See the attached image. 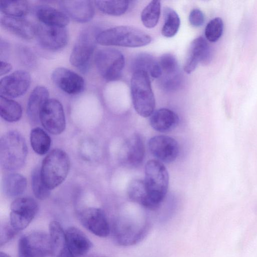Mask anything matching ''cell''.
Here are the masks:
<instances>
[{
  "instance_id": "cell-1",
  "label": "cell",
  "mask_w": 257,
  "mask_h": 257,
  "mask_svg": "<svg viewBox=\"0 0 257 257\" xmlns=\"http://www.w3.org/2000/svg\"><path fill=\"white\" fill-rule=\"evenodd\" d=\"M151 37L139 29L128 26H120L99 33L97 43L104 46L140 47L151 43Z\"/></svg>"
},
{
  "instance_id": "cell-2",
  "label": "cell",
  "mask_w": 257,
  "mask_h": 257,
  "mask_svg": "<svg viewBox=\"0 0 257 257\" xmlns=\"http://www.w3.org/2000/svg\"><path fill=\"white\" fill-rule=\"evenodd\" d=\"M144 181L149 198L150 209H155L165 198L168 189L169 174L164 164L156 159L148 161Z\"/></svg>"
},
{
  "instance_id": "cell-3",
  "label": "cell",
  "mask_w": 257,
  "mask_h": 257,
  "mask_svg": "<svg viewBox=\"0 0 257 257\" xmlns=\"http://www.w3.org/2000/svg\"><path fill=\"white\" fill-rule=\"evenodd\" d=\"M28 154V149L23 137L16 131H10L0 140V164L7 171L21 168Z\"/></svg>"
},
{
  "instance_id": "cell-4",
  "label": "cell",
  "mask_w": 257,
  "mask_h": 257,
  "mask_svg": "<svg viewBox=\"0 0 257 257\" xmlns=\"http://www.w3.org/2000/svg\"><path fill=\"white\" fill-rule=\"evenodd\" d=\"M131 92L136 112L144 117L150 116L155 110V99L150 76L147 73L141 70L134 71L131 80Z\"/></svg>"
},
{
  "instance_id": "cell-5",
  "label": "cell",
  "mask_w": 257,
  "mask_h": 257,
  "mask_svg": "<svg viewBox=\"0 0 257 257\" xmlns=\"http://www.w3.org/2000/svg\"><path fill=\"white\" fill-rule=\"evenodd\" d=\"M70 162L67 153L59 149L50 151L44 159L40 174L42 180L50 190L61 184L67 176Z\"/></svg>"
},
{
  "instance_id": "cell-6",
  "label": "cell",
  "mask_w": 257,
  "mask_h": 257,
  "mask_svg": "<svg viewBox=\"0 0 257 257\" xmlns=\"http://www.w3.org/2000/svg\"><path fill=\"white\" fill-rule=\"evenodd\" d=\"M99 34L95 28L90 27L79 33L70 56L71 64L85 73L89 69Z\"/></svg>"
},
{
  "instance_id": "cell-7",
  "label": "cell",
  "mask_w": 257,
  "mask_h": 257,
  "mask_svg": "<svg viewBox=\"0 0 257 257\" xmlns=\"http://www.w3.org/2000/svg\"><path fill=\"white\" fill-rule=\"evenodd\" d=\"M94 62L101 77L107 81H113L120 77L125 65V59L119 50L106 48L96 52Z\"/></svg>"
},
{
  "instance_id": "cell-8",
  "label": "cell",
  "mask_w": 257,
  "mask_h": 257,
  "mask_svg": "<svg viewBox=\"0 0 257 257\" xmlns=\"http://www.w3.org/2000/svg\"><path fill=\"white\" fill-rule=\"evenodd\" d=\"M39 209L37 202L31 197H19L11 204L10 224L18 232L26 228Z\"/></svg>"
},
{
  "instance_id": "cell-9",
  "label": "cell",
  "mask_w": 257,
  "mask_h": 257,
  "mask_svg": "<svg viewBox=\"0 0 257 257\" xmlns=\"http://www.w3.org/2000/svg\"><path fill=\"white\" fill-rule=\"evenodd\" d=\"M40 122L50 133L61 134L65 128L66 120L61 102L56 99H49L41 111Z\"/></svg>"
},
{
  "instance_id": "cell-10",
  "label": "cell",
  "mask_w": 257,
  "mask_h": 257,
  "mask_svg": "<svg viewBox=\"0 0 257 257\" xmlns=\"http://www.w3.org/2000/svg\"><path fill=\"white\" fill-rule=\"evenodd\" d=\"M35 37L43 48L50 51L63 48L68 41V34L65 27L51 26L41 23L36 25Z\"/></svg>"
},
{
  "instance_id": "cell-11",
  "label": "cell",
  "mask_w": 257,
  "mask_h": 257,
  "mask_svg": "<svg viewBox=\"0 0 257 257\" xmlns=\"http://www.w3.org/2000/svg\"><path fill=\"white\" fill-rule=\"evenodd\" d=\"M31 82V75L27 71H16L1 79V95L9 98L20 97L28 90Z\"/></svg>"
},
{
  "instance_id": "cell-12",
  "label": "cell",
  "mask_w": 257,
  "mask_h": 257,
  "mask_svg": "<svg viewBox=\"0 0 257 257\" xmlns=\"http://www.w3.org/2000/svg\"><path fill=\"white\" fill-rule=\"evenodd\" d=\"M151 153L162 163H169L177 158L179 148L174 138L165 135H158L151 138L148 143Z\"/></svg>"
},
{
  "instance_id": "cell-13",
  "label": "cell",
  "mask_w": 257,
  "mask_h": 257,
  "mask_svg": "<svg viewBox=\"0 0 257 257\" xmlns=\"http://www.w3.org/2000/svg\"><path fill=\"white\" fill-rule=\"evenodd\" d=\"M79 219L88 230L99 237H104L110 233V225L104 211L98 208L90 207L83 210Z\"/></svg>"
},
{
  "instance_id": "cell-14",
  "label": "cell",
  "mask_w": 257,
  "mask_h": 257,
  "mask_svg": "<svg viewBox=\"0 0 257 257\" xmlns=\"http://www.w3.org/2000/svg\"><path fill=\"white\" fill-rule=\"evenodd\" d=\"M145 155L144 140L139 134H135L124 142L120 151V158L124 166L135 168L142 163Z\"/></svg>"
},
{
  "instance_id": "cell-15",
  "label": "cell",
  "mask_w": 257,
  "mask_h": 257,
  "mask_svg": "<svg viewBox=\"0 0 257 257\" xmlns=\"http://www.w3.org/2000/svg\"><path fill=\"white\" fill-rule=\"evenodd\" d=\"M51 78L58 88L68 94H79L84 89V79L77 73L66 68L55 69L52 73Z\"/></svg>"
},
{
  "instance_id": "cell-16",
  "label": "cell",
  "mask_w": 257,
  "mask_h": 257,
  "mask_svg": "<svg viewBox=\"0 0 257 257\" xmlns=\"http://www.w3.org/2000/svg\"><path fill=\"white\" fill-rule=\"evenodd\" d=\"M211 57V49L206 39L202 37H198L191 43L184 63V70L190 74L196 69L199 63H209Z\"/></svg>"
},
{
  "instance_id": "cell-17",
  "label": "cell",
  "mask_w": 257,
  "mask_h": 257,
  "mask_svg": "<svg viewBox=\"0 0 257 257\" xmlns=\"http://www.w3.org/2000/svg\"><path fill=\"white\" fill-rule=\"evenodd\" d=\"M162 70L161 84L168 90L177 88L180 83V74L178 63L176 57L172 54H163L159 60Z\"/></svg>"
},
{
  "instance_id": "cell-18",
  "label": "cell",
  "mask_w": 257,
  "mask_h": 257,
  "mask_svg": "<svg viewBox=\"0 0 257 257\" xmlns=\"http://www.w3.org/2000/svg\"><path fill=\"white\" fill-rule=\"evenodd\" d=\"M59 6L68 17L79 23L89 21L94 14V6L90 1H61Z\"/></svg>"
},
{
  "instance_id": "cell-19",
  "label": "cell",
  "mask_w": 257,
  "mask_h": 257,
  "mask_svg": "<svg viewBox=\"0 0 257 257\" xmlns=\"http://www.w3.org/2000/svg\"><path fill=\"white\" fill-rule=\"evenodd\" d=\"M1 25L5 30L23 39L30 40L36 35V25L22 18L4 16L1 18Z\"/></svg>"
},
{
  "instance_id": "cell-20",
  "label": "cell",
  "mask_w": 257,
  "mask_h": 257,
  "mask_svg": "<svg viewBox=\"0 0 257 257\" xmlns=\"http://www.w3.org/2000/svg\"><path fill=\"white\" fill-rule=\"evenodd\" d=\"M67 247L74 257L85 254L91 248L92 243L78 228L71 226L65 232Z\"/></svg>"
},
{
  "instance_id": "cell-21",
  "label": "cell",
  "mask_w": 257,
  "mask_h": 257,
  "mask_svg": "<svg viewBox=\"0 0 257 257\" xmlns=\"http://www.w3.org/2000/svg\"><path fill=\"white\" fill-rule=\"evenodd\" d=\"M25 244L34 257H47L51 254L49 235L42 231H34L22 236Z\"/></svg>"
},
{
  "instance_id": "cell-22",
  "label": "cell",
  "mask_w": 257,
  "mask_h": 257,
  "mask_svg": "<svg viewBox=\"0 0 257 257\" xmlns=\"http://www.w3.org/2000/svg\"><path fill=\"white\" fill-rule=\"evenodd\" d=\"M49 96L48 89L43 86L36 87L31 93L27 103V114L32 123L37 124L40 122L41 111L49 99Z\"/></svg>"
},
{
  "instance_id": "cell-23",
  "label": "cell",
  "mask_w": 257,
  "mask_h": 257,
  "mask_svg": "<svg viewBox=\"0 0 257 257\" xmlns=\"http://www.w3.org/2000/svg\"><path fill=\"white\" fill-rule=\"evenodd\" d=\"M150 117L152 128L160 133L171 131L179 122L178 115L168 108H163L154 111Z\"/></svg>"
},
{
  "instance_id": "cell-24",
  "label": "cell",
  "mask_w": 257,
  "mask_h": 257,
  "mask_svg": "<svg viewBox=\"0 0 257 257\" xmlns=\"http://www.w3.org/2000/svg\"><path fill=\"white\" fill-rule=\"evenodd\" d=\"M35 14L41 24L48 26L65 27L69 22V17L64 12L48 5L37 7Z\"/></svg>"
},
{
  "instance_id": "cell-25",
  "label": "cell",
  "mask_w": 257,
  "mask_h": 257,
  "mask_svg": "<svg viewBox=\"0 0 257 257\" xmlns=\"http://www.w3.org/2000/svg\"><path fill=\"white\" fill-rule=\"evenodd\" d=\"M49 236L53 257H65L70 253L66 245L65 232L58 222L50 223Z\"/></svg>"
},
{
  "instance_id": "cell-26",
  "label": "cell",
  "mask_w": 257,
  "mask_h": 257,
  "mask_svg": "<svg viewBox=\"0 0 257 257\" xmlns=\"http://www.w3.org/2000/svg\"><path fill=\"white\" fill-rule=\"evenodd\" d=\"M132 68L134 71H143L153 78H160L162 75L159 61L148 53H141L137 55L133 60Z\"/></svg>"
},
{
  "instance_id": "cell-27",
  "label": "cell",
  "mask_w": 257,
  "mask_h": 257,
  "mask_svg": "<svg viewBox=\"0 0 257 257\" xmlns=\"http://www.w3.org/2000/svg\"><path fill=\"white\" fill-rule=\"evenodd\" d=\"M27 184V179L24 176L17 173H11L4 177L2 188L6 195L16 197L25 192Z\"/></svg>"
},
{
  "instance_id": "cell-28",
  "label": "cell",
  "mask_w": 257,
  "mask_h": 257,
  "mask_svg": "<svg viewBox=\"0 0 257 257\" xmlns=\"http://www.w3.org/2000/svg\"><path fill=\"white\" fill-rule=\"evenodd\" d=\"M126 192L128 197L132 201L150 209L149 198L144 180H132L127 186Z\"/></svg>"
},
{
  "instance_id": "cell-29",
  "label": "cell",
  "mask_w": 257,
  "mask_h": 257,
  "mask_svg": "<svg viewBox=\"0 0 257 257\" xmlns=\"http://www.w3.org/2000/svg\"><path fill=\"white\" fill-rule=\"evenodd\" d=\"M22 108L17 101L0 95V115L7 121L13 122L20 120Z\"/></svg>"
},
{
  "instance_id": "cell-30",
  "label": "cell",
  "mask_w": 257,
  "mask_h": 257,
  "mask_svg": "<svg viewBox=\"0 0 257 257\" xmlns=\"http://www.w3.org/2000/svg\"><path fill=\"white\" fill-rule=\"evenodd\" d=\"M30 142L33 150L40 155H45L48 152L51 144L50 136L44 130L39 127L32 130Z\"/></svg>"
},
{
  "instance_id": "cell-31",
  "label": "cell",
  "mask_w": 257,
  "mask_h": 257,
  "mask_svg": "<svg viewBox=\"0 0 257 257\" xmlns=\"http://www.w3.org/2000/svg\"><path fill=\"white\" fill-rule=\"evenodd\" d=\"M1 12L6 16L22 18L29 12L30 4L25 0L1 1Z\"/></svg>"
},
{
  "instance_id": "cell-32",
  "label": "cell",
  "mask_w": 257,
  "mask_h": 257,
  "mask_svg": "<svg viewBox=\"0 0 257 257\" xmlns=\"http://www.w3.org/2000/svg\"><path fill=\"white\" fill-rule=\"evenodd\" d=\"M130 1H95L94 4L102 13L111 16H120L126 12Z\"/></svg>"
},
{
  "instance_id": "cell-33",
  "label": "cell",
  "mask_w": 257,
  "mask_h": 257,
  "mask_svg": "<svg viewBox=\"0 0 257 257\" xmlns=\"http://www.w3.org/2000/svg\"><path fill=\"white\" fill-rule=\"evenodd\" d=\"M164 23L162 29V34L167 38L174 36L178 32L180 20L178 14L172 9L165 8L164 10Z\"/></svg>"
},
{
  "instance_id": "cell-34",
  "label": "cell",
  "mask_w": 257,
  "mask_h": 257,
  "mask_svg": "<svg viewBox=\"0 0 257 257\" xmlns=\"http://www.w3.org/2000/svg\"><path fill=\"white\" fill-rule=\"evenodd\" d=\"M161 14V3L152 1L144 9L141 13V21L148 28H154L158 24Z\"/></svg>"
},
{
  "instance_id": "cell-35",
  "label": "cell",
  "mask_w": 257,
  "mask_h": 257,
  "mask_svg": "<svg viewBox=\"0 0 257 257\" xmlns=\"http://www.w3.org/2000/svg\"><path fill=\"white\" fill-rule=\"evenodd\" d=\"M32 188L35 196L38 199L44 200L50 194V190L43 182L40 174V169L36 168L31 175Z\"/></svg>"
},
{
  "instance_id": "cell-36",
  "label": "cell",
  "mask_w": 257,
  "mask_h": 257,
  "mask_svg": "<svg viewBox=\"0 0 257 257\" xmlns=\"http://www.w3.org/2000/svg\"><path fill=\"white\" fill-rule=\"evenodd\" d=\"M223 31V23L220 18H215L210 21L205 29V36L211 42L217 41L221 37Z\"/></svg>"
},
{
  "instance_id": "cell-37",
  "label": "cell",
  "mask_w": 257,
  "mask_h": 257,
  "mask_svg": "<svg viewBox=\"0 0 257 257\" xmlns=\"http://www.w3.org/2000/svg\"><path fill=\"white\" fill-rule=\"evenodd\" d=\"M19 232L16 230L10 224L5 225L1 227V245H3L10 241L17 233Z\"/></svg>"
},
{
  "instance_id": "cell-38",
  "label": "cell",
  "mask_w": 257,
  "mask_h": 257,
  "mask_svg": "<svg viewBox=\"0 0 257 257\" xmlns=\"http://www.w3.org/2000/svg\"><path fill=\"white\" fill-rule=\"evenodd\" d=\"M189 21L191 25L194 27L202 26L204 22L203 13L198 9H193L189 14Z\"/></svg>"
},
{
  "instance_id": "cell-39",
  "label": "cell",
  "mask_w": 257,
  "mask_h": 257,
  "mask_svg": "<svg viewBox=\"0 0 257 257\" xmlns=\"http://www.w3.org/2000/svg\"><path fill=\"white\" fill-rule=\"evenodd\" d=\"M18 257H34L27 247L22 236L19 242Z\"/></svg>"
},
{
  "instance_id": "cell-40",
  "label": "cell",
  "mask_w": 257,
  "mask_h": 257,
  "mask_svg": "<svg viewBox=\"0 0 257 257\" xmlns=\"http://www.w3.org/2000/svg\"><path fill=\"white\" fill-rule=\"evenodd\" d=\"M12 69L11 64L1 60L0 75L2 76L9 73Z\"/></svg>"
},
{
  "instance_id": "cell-41",
  "label": "cell",
  "mask_w": 257,
  "mask_h": 257,
  "mask_svg": "<svg viewBox=\"0 0 257 257\" xmlns=\"http://www.w3.org/2000/svg\"><path fill=\"white\" fill-rule=\"evenodd\" d=\"M0 257H11L9 255L7 254L5 252L1 251L0 252Z\"/></svg>"
}]
</instances>
